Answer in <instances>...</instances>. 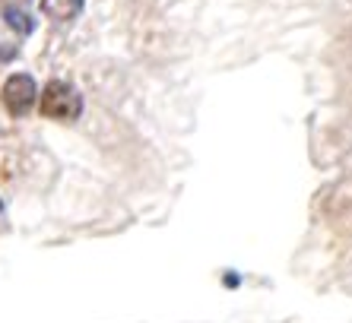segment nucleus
Masks as SVG:
<instances>
[{
    "label": "nucleus",
    "mask_w": 352,
    "mask_h": 323,
    "mask_svg": "<svg viewBox=\"0 0 352 323\" xmlns=\"http://www.w3.org/2000/svg\"><path fill=\"white\" fill-rule=\"evenodd\" d=\"M3 57H7V51H0V60H3Z\"/></svg>",
    "instance_id": "5"
},
{
    "label": "nucleus",
    "mask_w": 352,
    "mask_h": 323,
    "mask_svg": "<svg viewBox=\"0 0 352 323\" xmlns=\"http://www.w3.org/2000/svg\"><path fill=\"white\" fill-rule=\"evenodd\" d=\"M3 105H7L10 114H25L35 105L38 98V89H35V80L29 73H13L7 82H3Z\"/></svg>",
    "instance_id": "2"
},
{
    "label": "nucleus",
    "mask_w": 352,
    "mask_h": 323,
    "mask_svg": "<svg viewBox=\"0 0 352 323\" xmlns=\"http://www.w3.org/2000/svg\"><path fill=\"white\" fill-rule=\"evenodd\" d=\"M3 16H7V23L13 25V29H19V32H29V29H32V23H25V13H19V10H7Z\"/></svg>",
    "instance_id": "4"
},
{
    "label": "nucleus",
    "mask_w": 352,
    "mask_h": 323,
    "mask_svg": "<svg viewBox=\"0 0 352 323\" xmlns=\"http://www.w3.org/2000/svg\"><path fill=\"white\" fill-rule=\"evenodd\" d=\"M38 111L45 118H51V121H74V118H80L82 102L70 82L51 80L38 96Z\"/></svg>",
    "instance_id": "1"
},
{
    "label": "nucleus",
    "mask_w": 352,
    "mask_h": 323,
    "mask_svg": "<svg viewBox=\"0 0 352 323\" xmlns=\"http://www.w3.org/2000/svg\"><path fill=\"white\" fill-rule=\"evenodd\" d=\"M80 10H82V0H41V13L58 19V23L80 16Z\"/></svg>",
    "instance_id": "3"
}]
</instances>
